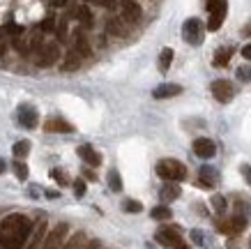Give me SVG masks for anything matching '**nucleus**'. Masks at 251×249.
I'll return each mask as SVG.
<instances>
[{"instance_id": "4c0bfd02", "label": "nucleus", "mask_w": 251, "mask_h": 249, "mask_svg": "<svg viewBox=\"0 0 251 249\" xmlns=\"http://www.w3.org/2000/svg\"><path fill=\"white\" fill-rule=\"evenodd\" d=\"M191 238H194L196 245H203V235H201V231H191Z\"/></svg>"}, {"instance_id": "2f4dec72", "label": "nucleus", "mask_w": 251, "mask_h": 249, "mask_svg": "<svg viewBox=\"0 0 251 249\" xmlns=\"http://www.w3.org/2000/svg\"><path fill=\"white\" fill-rule=\"evenodd\" d=\"M127 212H141L143 210V205L138 203V201H125V205H122Z\"/></svg>"}, {"instance_id": "aec40b11", "label": "nucleus", "mask_w": 251, "mask_h": 249, "mask_svg": "<svg viewBox=\"0 0 251 249\" xmlns=\"http://www.w3.org/2000/svg\"><path fill=\"white\" fill-rule=\"evenodd\" d=\"M12 152H14L16 159H23L30 152V143H28V141H16V143L12 145Z\"/></svg>"}, {"instance_id": "6e6552de", "label": "nucleus", "mask_w": 251, "mask_h": 249, "mask_svg": "<svg viewBox=\"0 0 251 249\" xmlns=\"http://www.w3.org/2000/svg\"><path fill=\"white\" fill-rule=\"evenodd\" d=\"M194 152H196L201 159H210L214 157V152H217V145H214L212 138H205V136H201L194 141Z\"/></svg>"}, {"instance_id": "20e7f679", "label": "nucleus", "mask_w": 251, "mask_h": 249, "mask_svg": "<svg viewBox=\"0 0 251 249\" xmlns=\"http://www.w3.org/2000/svg\"><path fill=\"white\" fill-rule=\"evenodd\" d=\"M182 37H184V42L198 46L203 42V23L198 21V19H187L182 26Z\"/></svg>"}, {"instance_id": "79ce46f5", "label": "nucleus", "mask_w": 251, "mask_h": 249, "mask_svg": "<svg viewBox=\"0 0 251 249\" xmlns=\"http://www.w3.org/2000/svg\"><path fill=\"white\" fill-rule=\"evenodd\" d=\"M65 2H67V0H55V5H65Z\"/></svg>"}, {"instance_id": "473e14b6", "label": "nucleus", "mask_w": 251, "mask_h": 249, "mask_svg": "<svg viewBox=\"0 0 251 249\" xmlns=\"http://www.w3.org/2000/svg\"><path fill=\"white\" fill-rule=\"evenodd\" d=\"M237 79H240V81H251V67H240L237 69Z\"/></svg>"}, {"instance_id": "39448f33", "label": "nucleus", "mask_w": 251, "mask_h": 249, "mask_svg": "<svg viewBox=\"0 0 251 249\" xmlns=\"http://www.w3.org/2000/svg\"><path fill=\"white\" fill-rule=\"evenodd\" d=\"M210 90H212L214 99H217V102H221V104L230 102V99H233V95H235V88H233V83L226 81V79H217V81H212Z\"/></svg>"}, {"instance_id": "9b49d317", "label": "nucleus", "mask_w": 251, "mask_h": 249, "mask_svg": "<svg viewBox=\"0 0 251 249\" xmlns=\"http://www.w3.org/2000/svg\"><path fill=\"white\" fill-rule=\"evenodd\" d=\"M244 226H247V219H244L242 215H235V217H230L228 221H221L219 231L226 235H235V233H240Z\"/></svg>"}, {"instance_id": "f257e3e1", "label": "nucleus", "mask_w": 251, "mask_h": 249, "mask_svg": "<svg viewBox=\"0 0 251 249\" xmlns=\"http://www.w3.org/2000/svg\"><path fill=\"white\" fill-rule=\"evenodd\" d=\"M32 224L23 215H9L0 221V245L5 249H21L23 242L30 238Z\"/></svg>"}, {"instance_id": "b1692460", "label": "nucleus", "mask_w": 251, "mask_h": 249, "mask_svg": "<svg viewBox=\"0 0 251 249\" xmlns=\"http://www.w3.org/2000/svg\"><path fill=\"white\" fill-rule=\"evenodd\" d=\"M108 32H113V35H127V30H125V26H122L120 19H111V21H108Z\"/></svg>"}, {"instance_id": "412c9836", "label": "nucleus", "mask_w": 251, "mask_h": 249, "mask_svg": "<svg viewBox=\"0 0 251 249\" xmlns=\"http://www.w3.org/2000/svg\"><path fill=\"white\" fill-rule=\"evenodd\" d=\"M62 67L67 69V72H72V69H78V67H81V53L72 51L67 55V60H65V65H62Z\"/></svg>"}, {"instance_id": "ddd939ff", "label": "nucleus", "mask_w": 251, "mask_h": 249, "mask_svg": "<svg viewBox=\"0 0 251 249\" xmlns=\"http://www.w3.org/2000/svg\"><path fill=\"white\" fill-rule=\"evenodd\" d=\"M78 157L83 159L88 166H99L101 164V155H99L92 145H78Z\"/></svg>"}, {"instance_id": "bb28decb", "label": "nucleus", "mask_w": 251, "mask_h": 249, "mask_svg": "<svg viewBox=\"0 0 251 249\" xmlns=\"http://www.w3.org/2000/svg\"><path fill=\"white\" fill-rule=\"evenodd\" d=\"M76 19L83 23V26H90L92 23V16H90V12H88V7H78L76 9Z\"/></svg>"}, {"instance_id": "7ed1b4c3", "label": "nucleus", "mask_w": 251, "mask_h": 249, "mask_svg": "<svg viewBox=\"0 0 251 249\" xmlns=\"http://www.w3.org/2000/svg\"><path fill=\"white\" fill-rule=\"evenodd\" d=\"M226 12H228V5L226 0H207V30L210 32H217L221 28V23L226 19Z\"/></svg>"}, {"instance_id": "6ab92c4d", "label": "nucleus", "mask_w": 251, "mask_h": 249, "mask_svg": "<svg viewBox=\"0 0 251 249\" xmlns=\"http://www.w3.org/2000/svg\"><path fill=\"white\" fill-rule=\"evenodd\" d=\"M173 49H161V53H159V69L161 72H168V67H171V62H173Z\"/></svg>"}, {"instance_id": "ea45409f", "label": "nucleus", "mask_w": 251, "mask_h": 249, "mask_svg": "<svg viewBox=\"0 0 251 249\" xmlns=\"http://www.w3.org/2000/svg\"><path fill=\"white\" fill-rule=\"evenodd\" d=\"M46 196H49V198H58L60 194H58V192H46Z\"/></svg>"}, {"instance_id": "a878e982", "label": "nucleus", "mask_w": 251, "mask_h": 249, "mask_svg": "<svg viewBox=\"0 0 251 249\" xmlns=\"http://www.w3.org/2000/svg\"><path fill=\"white\" fill-rule=\"evenodd\" d=\"M83 242H85V235L83 233H76L62 249H81V247H83Z\"/></svg>"}, {"instance_id": "f704fd0d", "label": "nucleus", "mask_w": 251, "mask_h": 249, "mask_svg": "<svg viewBox=\"0 0 251 249\" xmlns=\"http://www.w3.org/2000/svg\"><path fill=\"white\" fill-rule=\"evenodd\" d=\"M53 28H55L53 19H44V21H42V30H44V32H51Z\"/></svg>"}, {"instance_id": "2eb2a0df", "label": "nucleus", "mask_w": 251, "mask_h": 249, "mask_svg": "<svg viewBox=\"0 0 251 249\" xmlns=\"http://www.w3.org/2000/svg\"><path fill=\"white\" fill-rule=\"evenodd\" d=\"M180 194H182V189H180V185L173 180H166L164 187L159 189V196L164 198V201H175V198H180Z\"/></svg>"}, {"instance_id": "58836bf2", "label": "nucleus", "mask_w": 251, "mask_h": 249, "mask_svg": "<svg viewBox=\"0 0 251 249\" xmlns=\"http://www.w3.org/2000/svg\"><path fill=\"white\" fill-rule=\"evenodd\" d=\"M240 171H242V173H244V178H247V180H249V185H251V166H242Z\"/></svg>"}, {"instance_id": "c9c22d12", "label": "nucleus", "mask_w": 251, "mask_h": 249, "mask_svg": "<svg viewBox=\"0 0 251 249\" xmlns=\"http://www.w3.org/2000/svg\"><path fill=\"white\" fill-rule=\"evenodd\" d=\"M242 58L251 60V42H249V44H244V46H242Z\"/></svg>"}, {"instance_id": "f3484780", "label": "nucleus", "mask_w": 251, "mask_h": 249, "mask_svg": "<svg viewBox=\"0 0 251 249\" xmlns=\"http://www.w3.org/2000/svg\"><path fill=\"white\" fill-rule=\"evenodd\" d=\"M122 9H125V19H127L129 23H136L138 19H141V7H138L134 0H125Z\"/></svg>"}, {"instance_id": "a19ab883", "label": "nucleus", "mask_w": 251, "mask_h": 249, "mask_svg": "<svg viewBox=\"0 0 251 249\" xmlns=\"http://www.w3.org/2000/svg\"><path fill=\"white\" fill-rule=\"evenodd\" d=\"M5 168H7V166H5V162L0 159V173H5Z\"/></svg>"}, {"instance_id": "1a4fd4ad", "label": "nucleus", "mask_w": 251, "mask_h": 249, "mask_svg": "<svg viewBox=\"0 0 251 249\" xmlns=\"http://www.w3.org/2000/svg\"><path fill=\"white\" fill-rule=\"evenodd\" d=\"M65 235H67V226L65 224H60V226H55L51 233L46 235L44 240V247L42 249H60L62 242H65Z\"/></svg>"}, {"instance_id": "4be33fe9", "label": "nucleus", "mask_w": 251, "mask_h": 249, "mask_svg": "<svg viewBox=\"0 0 251 249\" xmlns=\"http://www.w3.org/2000/svg\"><path fill=\"white\" fill-rule=\"evenodd\" d=\"M74 51L81 53V55H90V46H88L85 37H81V35H78V37L74 39Z\"/></svg>"}, {"instance_id": "393cba45", "label": "nucleus", "mask_w": 251, "mask_h": 249, "mask_svg": "<svg viewBox=\"0 0 251 249\" xmlns=\"http://www.w3.org/2000/svg\"><path fill=\"white\" fill-rule=\"evenodd\" d=\"M108 187L113 189V192H120L122 189V180H120V173H118V171H111V173H108Z\"/></svg>"}, {"instance_id": "dca6fc26", "label": "nucleus", "mask_w": 251, "mask_h": 249, "mask_svg": "<svg viewBox=\"0 0 251 249\" xmlns=\"http://www.w3.org/2000/svg\"><path fill=\"white\" fill-rule=\"evenodd\" d=\"M46 132H62V134H72L74 132V127L69 125L67 120H62V118H51V120L44 125Z\"/></svg>"}, {"instance_id": "7c9ffc66", "label": "nucleus", "mask_w": 251, "mask_h": 249, "mask_svg": "<svg viewBox=\"0 0 251 249\" xmlns=\"http://www.w3.org/2000/svg\"><path fill=\"white\" fill-rule=\"evenodd\" d=\"M14 171H16V175H19L21 180H25V178H28V166L23 164V162H16V164H14Z\"/></svg>"}, {"instance_id": "c756f323", "label": "nucleus", "mask_w": 251, "mask_h": 249, "mask_svg": "<svg viewBox=\"0 0 251 249\" xmlns=\"http://www.w3.org/2000/svg\"><path fill=\"white\" fill-rule=\"evenodd\" d=\"M212 205L219 215H224V210H226V198L224 196H212Z\"/></svg>"}, {"instance_id": "a211bd4d", "label": "nucleus", "mask_w": 251, "mask_h": 249, "mask_svg": "<svg viewBox=\"0 0 251 249\" xmlns=\"http://www.w3.org/2000/svg\"><path fill=\"white\" fill-rule=\"evenodd\" d=\"M230 55H233V51L226 49V46H221L219 51L214 53V67H226L228 60H230Z\"/></svg>"}, {"instance_id": "e433bc0d", "label": "nucleus", "mask_w": 251, "mask_h": 249, "mask_svg": "<svg viewBox=\"0 0 251 249\" xmlns=\"http://www.w3.org/2000/svg\"><path fill=\"white\" fill-rule=\"evenodd\" d=\"M97 5H101V7H108V9H113V7H115V0H97Z\"/></svg>"}, {"instance_id": "c85d7f7f", "label": "nucleus", "mask_w": 251, "mask_h": 249, "mask_svg": "<svg viewBox=\"0 0 251 249\" xmlns=\"http://www.w3.org/2000/svg\"><path fill=\"white\" fill-rule=\"evenodd\" d=\"M44 228H46V224L42 221V224H39V231L35 233V238H32V242H30V247L28 249H37L39 247V242H42V238H44Z\"/></svg>"}, {"instance_id": "cd10ccee", "label": "nucleus", "mask_w": 251, "mask_h": 249, "mask_svg": "<svg viewBox=\"0 0 251 249\" xmlns=\"http://www.w3.org/2000/svg\"><path fill=\"white\" fill-rule=\"evenodd\" d=\"M51 178H53L58 185H62V187H65V185H69L67 173H65V171H60V168H53V171H51Z\"/></svg>"}, {"instance_id": "f8f14e48", "label": "nucleus", "mask_w": 251, "mask_h": 249, "mask_svg": "<svg viewBox=\"0 0 251 249\" xmlns=\"http://www.w3.org/2000/svg\"><path fill=\"white\" fill-rule=\"evenodd\" d=\"M182 92V85L177 83H161L152 90V97L154 99H168V97H177Z\"/></svg>"}, {"instance_id": "a18cd8bd", "label": "nucleus", "mask_w": 251, "mask_h": 249, "mask_svg": "<svg viewBox=\"0 0 251 249\" xmlns=\"http://www.w3.org/2000/svg\"><path fill=\"white\" fill-rule=\"evenodd\" d=\"M249 249H251V240H249Z\"/></svg>"}, {"instance_id": "72a5a7b5", "label": "nucleus", "mask_w": 251, "mask_h": 249, "mask_svg": "<svg viewBox=\"0 0 251 249\" xmlns=\"http://www.w3.org/2000/svg\"><path fill=\"white\" fill-rule=\"evenodd\" d=\"M74 192H76V196H83V194H85V182L83 180L74 182Z\"/></svg>"}, {"instance_id": "0eeeda50", "label": "nucleus", "mask_w": 251, "mask_h": 249, "mask_svg": "<svg viewBox=\"0 0 251 249\" xmlns=\"http://www.w3.org/2000/svg\"><path fill=\"white\" fill-rule=\"evenodd\" d=\"M154 240L164 245V247H171V249H177L182 245V238L177 233V228H159L157 235H154Z\"/></svg>"}, {"instance_id": "f03ea898", "label": "nucleus", "mask_w": 251, "mask_h": 249, "mask_svg": "<svg viewBox=\"0 0 251 249\" xmlns=\"http://www.w3.org/2000/svg\"><path fill=\"white\" fill-rule=\"evenodd\" d=\"M157 175L164 178V180L180 182L187 178V168H184V164H180L177 159H161L159 164H157Z\"/></svg>"}, {"instance_id": "423d86ee", "label": "nucleus", "mask_w": 251, "mask_h": 249, "mask_svg": "<svg viewBox=\"0 0 251 249\" xmlns=\"http://www.w3.org/2000/svg\"><path fill=\"white\" fill-rule=\"evenodd\" d=\"M58 58H60V49H58V44H44L39 46V53H37V67H51V65H55L58 62Z\"/></svg>"}, {"instance_id": "4468645a", "label": "nucleus", "mask_w": 251, "mask_h": 249, "mask_svg": "<svg viewBox=\"0 0 251 249\" xmlns=\"http://www.w3.org/2000/svg\"><path fill=\"white\" fill-rule=\"evenodd\" d=\"M198 175H201V185L203 187H214L219 182V171L214 166H201Z\"/></svg>"}, {"instance_id": "9d476101", "label": "nucleus", "mask_w": 251, "mask_h": 249, "mask_svg": "<svg viewBox=\"0 0 251 249\" xmlns=\"http://www.w3.org/2000/svg\"><path fill=\"white\" fill-rule=\"evenodd\" d=\"M19 122L28 129L37 127V111H35V106L32 104H21L19 106Z\"/></svg>"}, {"instance_id": "37998d69", "label": "nucleus", "mask_w": 251, "mask_h": 249, "mask_svg": "<svg viewBox=\"0 0 251 249\" xmlns=\"http://www.w3.org/2000/svg\"><path fill=\"white\" fill-rule=\"evenodd\" d=\"M177 249H189V247H187V245H184V242H182V245H180V247H177Z\"/></svg>"}, {"instance_id": "5701e85b", "label": "nucleus", "mask_w": 251, "mask_h": 249, "mask_svg": "<svg viewBox=\"0 0 251 249\" xmlns=\"http://www.w3.org/2000/svg\"><path fill=\"white\" fill-rule=\"evenodd\" d=\"M150 215H152V219H171V215H173V212L168 210L166 205H157V208H152V212H150Z\"/></svg>"}, {"instance_id": "c03bdc74", "label": "nucleus", "mask_w": 251, "mask_h": 249, "mask_svg": "<svg viewBox=\"0 0 251 249\" xmlns=\"http://www.w3.org/2000/svg\"><path fill=\"white\" fill-rule=\"evenodd\" d=\"M88 2H97V0H88Z\"/></svg>"}]
</instances>
